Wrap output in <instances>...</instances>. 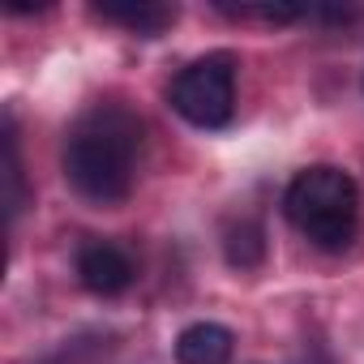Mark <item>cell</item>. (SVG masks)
<instances>
[{
  "label": "cell",
  "instance_id": "4",
  "mask_svg": "<svg viewBox=\"0 0 364 364\" xmlns=\"http://www.w3.org/2000/svg\"><path fill=\"white\" fill-rule=\"evenodd\" d=\"M133 257L112 240H86L77 249V279L95 296H120L133 287Z\"/></svg>",
  "mask_w": 364,
  "mask_h": 364
},
{
  "label": "cell",
  "instance_id": "7",
  "mask_svg": "<svg viewBox=\"0 0 364 364\" xmlns=\"http://www.w3.org/2000/svg\"><path fill=\"white\" fill-rule=\"evenodd\" d=\"M223 257L236 270H257L262 257H266V232H262V223L257 219L228 223V232H223Z\"/></svg>",
  "mask_w": 364,
  "mask_h": 364
},
{
  "label": "cell",
  "instance_id": "5",
  "mask_svg": "<svg viewBox=\"0 0 364 364\" xmlns=\"http://www.w3.org/2000/svg\"><path fill=\"white\" fill-rule=\"evenodd\" d=\"M236 334L219 321H193L176 338V364H232Z\"/></svg>",
  "mask_w": 364,
  "mask_h": 364
},
{
  "label": "cell",
  "instance_id": "3",
  "mask_svg": "<svg viewBox=\"0 0 364 364\" xmlns=\"http://www.w3.org/2000/svg\"><path fill=\"white\" fill-rule=\"evenodd\" d=\"M167 103L193 129H223L236 112V60L228 52H210L185 65L167 86Z\"/></svg>",
  "mask_w": 364,
  "mask_h": 364
},
{
  "label": "cell",
  "instance_id": "1",
  "mask_svg": "<svg viewBox=\"0 0 364 364\" xmlns=\"http://www.w3.org/2000/svg\"><path fill=\"white\" fill-rule=\"evenodd\" d=\"M141 159V120L124 103H95L65 137V180L95 206H120L133 193Z\"/></svg>",
  "mask_w": 364,
  "mask_h": 364
},
{
  "label": "cell",
  "instance_id": "2",
  "mask_svg": "<svg viewBox=\"0 0 364 364\" xmlns=\"http://www.w3.org/2000/svg\"><path fill=\"white\" fill-rule=\"evenodd\" d=\"M283 210L291 219V228L321 253H343L355 240L360 228V193L355 180L330 163L304 167L287 193H283Z\"/></svg>",
  "mask_w": 364,
  "mask_h": 364
},
{
  "label": "cell",
  "instance_id": "8",
  "mask_svg": "<svg viewBox=\"0 0 364 364\" xmlns=\"http://www.w3.org/2000/svg\"><path fill=\"white\" fill-rule=\"evenodd\" d=\"M5 206H9V223L22 215L26 206V176H22V150H18V124H14V112L5 116Z\"/></svg>",
  "mask_w": 364,
  "mask_h": 364
},
{
  "label": "cell",
  "instance_id": "6",
  "mask_svg": "<svg viewBox=\"0 0 364 364\" xmlns=\"http://www.w3.org/2000/svg\"><path fill=\"white\" fill-rule=\"evenodd\" d=\"M95 18H103L112 26H124L129 35L154 39V35H163L180 18V9L163 5V0H120V5H95Z\"/></svg>",
  "mask_w": 364,
  "mask_h": 364
}]
</instances>
